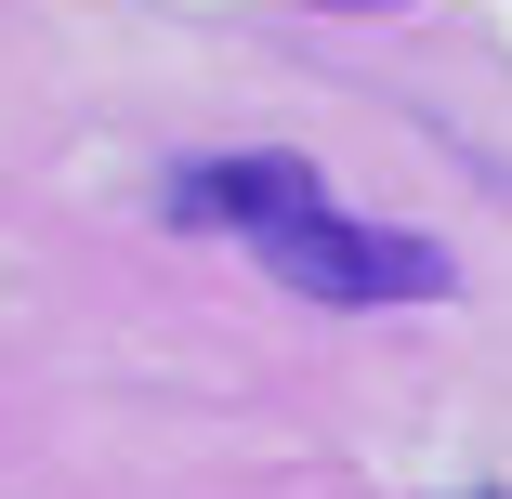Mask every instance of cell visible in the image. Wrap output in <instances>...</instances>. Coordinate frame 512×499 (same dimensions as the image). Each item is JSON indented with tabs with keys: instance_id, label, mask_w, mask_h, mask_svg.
<instances>
[{
	"instance_id": "obj_1",
	"label": "cell",
	"mask_w": 512,
	"mask_h": 499,
	"mask_svg": "<svg viewBox=\"0 0 512 499\" xmlns=\"http://www.w3.org/2000/svg\"><path fill=\"white\" fill-rule=\"evenodd\" d=\"M263 276H289L302 303H329V316H394V303H447V289H460V263L434 237H407L381 211H342V197L289 211L263 237Z\"/></svg>"
},
{
	"instance_id": "obj_2",
	"label": "cell",
	"mask_w": 512,
	"mask_h": 499,
	"mask_svg": "<svg viewBox=\"0 0 512 499\" xmlns=\"http://www.w3.org/2000/svg\"><path fill=\"white\" fill-rule=\"evenodd\" d=\"M316 197H329L316 171L263 145V158H197V171L171 184V224H211V237H250V250H263L289 211H316Z\"/></svg>"
}]
</instances>
